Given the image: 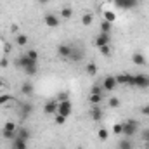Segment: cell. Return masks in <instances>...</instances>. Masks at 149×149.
Returning a JSON list of instances; mask_svg holds the SVG:
<instances>
[{"instance_id":"obj_1","label":"cell","mask_w":149,"mask_h":149,"mask_svg":"<svg viewBox=\"0 0 149 149\" xmlns=\"http://www.w3.org/2000/svg\"><path fill=\"white\" fill-rule=\"evenodd\" d=\"M137 130H139L137 120H128V121L123 123V135L125 137H134L137 134Z\"/></svg>"},{"instance_id":"obj_2","label":"cell","mask_w":149,"mask_h":149,"mask_svg":"<svg viewBox=\"0 0 149 149\" xmlns=\"http://www.w3.org/2000/svg\"><path fill=\"white\" fill-rule=\"evenodd\" d=\"M16 132H17V125L14 121H5V125L2 127V135L9 141H12L16 137Z\"/></svg>"},{"instance_id":"obj_3","label":"cell","mask_w":149,"mask_h":149,"mask_svg":"<svg viewBox=\"0 0 149 149\" xmlns=\"http://www.w3.org/2000/svg\"><path fill=\"white\" fill-rule=\"evenodd\" d=\"M71 111H73V106H71V101H70V99L59 101V102H57V113H56V114L68 118V116L71 114Z\"/></svg>"},{"instance_id":"obj_4","label":"cell","mask_w":149,"mask_h":149,"mask_svg":"<svg viewBox=\"0 0 149 149\" xmlns=\"http://www.w3.org/2000/svg\"><path fill=\"white\" fill-rule=\"evenodd\" d=\"M116 83H118V85H128V87H134V85H135V74H128V73L116 74Z\"/></svg>"},{"instance_id":"obj_5","label":"cell","mask_w":149,"mask_h":149,"mask_svg":"<svg viewBox=\"0 0 149 149\" xmlns=\"http://www.w3.org/2000/svg\"><path fill=\"white\" fill-rule=\"evenodd\" d=\"M17 113L23 120H26L31 113H33V104L31 102H19L17 104Z\"/></svg>"},{"instance_id":"obj_6","label":"cell","mask_w":149,"mask_h":149,"mask_svg":"<svg viewBox=\"0 0 149 149\" xmlns=\"http://www.w3.org/2000/svg\"><path fill=\"white\" fill-rule=\"evenodd\" d=\"M102 90H106V92H111L114 90L116 87H118V83H116V76H113V74H108L104 80H102Z\"/></svg>"},{"instance_id":"obj_7","label":"cell","mask_w":149,"mask_h":149,"mask_svg":"<svg viewBox=\"0 0 149 149\" xmlns=\"http://www.w3.org/2000/svg\"><path fill=\"white\" fill-rule=\"evenodd\" d=\"M118 9H135L139 5V0H113Z\"/></svg>"},{"instance_id":"obj_8","label":"cell","mask_w":149,"mask_h":149,"mask_svg":"<svg viewBox=\"0 0 149 149\" xmlns=\"http://www.w3.org/2000/svg\"><path fill=\"white\" fill-rule=\"evenodd\" d=\"M83 57H85V50L81 49V47H71V54H70V57L68 59H71L74 63H80V61H83Z\"/></svg>"},{"instance_id":"obj_9","label":"cell","mask_w":149,"mask_h":149,"mask_svg":"<svg viewBox=\"0 0 149 149\" xmlns=\"http://www.w3.org/2000/svg\"><path fill=\"white\" fill-rule=\"evenodd\" d=\"M137 88H149V76L144 73H137L135 74V85Z\"/></svg>"},{"instance_id":"obj_10","label":"cell","mask_w":149,"mask_h":149,"mask_svg":"<svg viewBox=\"0 0 149 149\" xmlns=\"http://www.w3.org/2000/svg\"><path fill=\"white\" fill-rule=\"evenodd\" d=\"M43 23H45V26H49V28H57L59 23H61V19H59L56 14H45Z\"/></svg>"},{"instance_id":"obj_11","label":"cell","mask_w":149,"mask_h":149,"mask_svg":"<svg viewBox=\"0 0 149 149\" xmlns=\"http://www.w3.org/2000/svg\"><path fill=\"white\" fill-rule=\"evenodd\" d=\"M111 43V37H109V33H99L97 38H95V47L99 49V47H104V45H109Z\"/></svg>"},{"instance_id":"obj_12","label":"cell","mask_w":149,"mask_h":149,"mask_svg":"<svg viewBox=\"0 0 149 149\" xmlns=\"http://www.w3.org/2000/svg\"><path fill=\"white\" fill-rule=\"evenodd\" d=\"M71 47L73 45H70V43H61V45H57V54L61 56V57H70V54H71Z\"/></svg>"},{"instance_id":"obj_13","label":"cell","mask_w":149,"mask_h":149,"mask_svg":"<svg viewBox=\"0 0 149 149\" xmlns=\"http://www.w3.org/2000/svg\"><path fill=\"white\" fill-rule=\"evenodd\" d=\"M28 141H24V139H21V137H14L12 139V144H10V149H28V144H26Z\"/></svg>"},{"instance_id":"obj_14","label":"cell","mask_w":149,"mask_h":149,"mask_svg":"<svg viewBox=\"0 0 149 149\" xmlns=\"http://www.w3.org/2000/svg\"><path fill=\"white\" fill-rule=\"evenodd\" d=\"M132 61H134V64L135 66H146V56L142 54V52H135L134 56H132Z\"/></svg>"},{"instance_id":"obj_15","label":"cell","mask_w":149,"mask_h":149,"mask_svg":"<svg viewBox=\"0 0 149 149\" xmlns=\"http://www.w3.org/2000/svg\"><path fill=\"white\" fill-rule=\"evenodd\" d=\"M43 111L47 113V114H56L57 113V101H49L45 106H43Z\"/></svg>"},{"instance_id":"obj_16","label":"cell","mask_w":149,"mask_h":149,"mask_svg":"<svg viewBox=\"0 0 149 149\" xmlns=\"http://www.w3.org/2000/svg\"><path fill=\"white\" fill-rule=\"evenodd\" d=\"M33 83L31 81H24L23 85H21V94L23 95H33Z\"/></svg>"},{"instance_id":"obj_17","label":"cell","mask_w":149,"mask_h":149,"mask_svg":"<svg viewBox=\"0 0 149 149\" xmlns=\"http://www.w3.org/2000/svg\"><path fill=\"white\" fill-rule=\"evenodd\" d=\"M16 135L21 137V139H24V141H28V139L31 137V132H30V128H26V127H17Z\"/></svg>"},{"instance_id":"obj_18","label":"cell","mask_w":149,"mask_h":149,"mask_svg":"<svg viewBox=\"0 0 149 149\" xmlns=\"http://www.w3.org/2000/svg\"><path fill=\"white\" fill-rule=\"evenodd\" d=\"M90 116H92L94 121H101L102 120V108L101 106H94L92 111H90Z\"/></svg>"},{"instance_id":"obj_19","label":"cell","mask_w":149,"mask_h":149,"mask_svg":"<svg viewBox=\"0 0 149 149\" xmlns=\"http://www.w3.org/2000/svg\"><path fill=\"white\" fill-rule=\"evenodd\" d=\"M88 102L94 104V106H99L102 102V94H90L88 95Z\"/></svg>"},{"instance_id":"obj_20","label":"cell","mask_w":149,"mask_h":149,"mask_svg":"<svg viewBox=\"0 0 149 149\" xmlns=\"http://www.w3.org/2000/svg\"><path fill=\"white\" fill-rule=\"evenodd\" d=\"M16 43H17L19 47H24V45L28 43V37H26L24 33H19V35H16Z\"/></svg>"},{"instance_id":"obj_21","label":"cell","mask_w":149,"mask_h":149,"mask_svg":"<svg viewBox=\"0 0 149 149\" xmlns=\"http://www.w3.org/2000/svg\"><path fill=\"white\" fill-rule=\"evenodd\" d=\"M118 148L120 149H134V144H132L130 137H127V139H123V141L118 144Z\"/></svg>"},{"instance_id":"obj_22","label":"cell","mask_w":149,"mask_h":149,"mask_svg":"<svg viewBox=\"0 0 149 149\" xmlns=\"http://www.w3.org/2000/svg\"><path fill=\"white\" fill-rule=\"evenodd\" d=\"M71 16H73V10L70 7H63L61 9V19H71Z\"/></svg>"},{"instance_id":"obj_23","label":"cell","mask_w":149,"mask_h":149,"mask_svg":"<svg viewBox=\"0 0 149 149\" xmlns=\"http://www.w3.org/2000/svg\"><path fill=\"white\" fill-rule=\"evenodd\" d=\"M85 71H87V74H88V76H94V74L97 73V66H95L94 63H88V64L85 66Z\"/></svg>"},{"instance_id":"obj_24","label":"cell","mask_w":149,"mask_h":149,"mask_svg":"<svg viewBox=\"0 0 149 149\" xmlns=\"http://www.w3.org/2000/svg\"><path fill=\"white\" fill-rule=\"evenodd\" d=\"M101 31L102 33H111V23L109 21H102L101 23Z\"/></svg>"},{"instance_id":"obj_25","label":"cell","mask_w":149,"mask_h":149,"mask_svg":"<svg viewBox=\"0 0 149 149\" xmlns=\"http://www.w3.org/2000/svg\"><path fill=\"white\" fill-rule=\"evenodd\" d=\"M104 21L114 23V21H116V14H114V12H111V10H106V12H104Z\"/></svg>"},{"instance_id":"obj_26","label":"cell","mask_w":149,"mask_h":149,"mask_svg":"<svg viewBox=\"0 0 149 149\" xmlns=\"http://www.w3.org/2000/svg\"><path fill=\"white\" fill-rule=\"evenodd\" d=\"M26 56H28L31 61H38V52L35 50V49H30V50L26 52Z\"/></svg>"},{"instance_id":"obj_27","label":"cell","mask_w":149,"mask_h":149,"mask_svg":"<svg viewBox=\"0 0 149 149\" xmlns=\"http://www.w3.org/2000/svg\"><path fill=\"white\" fill-rule=\"evenodd\" d=\"M81 23H83L85 26L92 24V14H83V16H81Z\"/></svg>"},{"instance_id":"obj_28","label":"cell","mask_w":149,"mask_h":149,"mask_svg":"<svg viewBox=\"0 0 149 149\" xmlns=\"http://www.w3.org/2000/svg\"><path fill=\"white\" fill-rule=\"evenodd\" d=\"M113 132H114L116 135L123 134V123H114V125H113Z\"/></svg>"},{"instance_id":"obj_29","label":"cell","mask_w":149,"mask_h":149,"mask_svg":"<svg viewBox=\"0 0 149 149\" xmlns=\"http://www.w3.org/2000/svg\"><path fill=\"white\" fill-rule=\"evenodd\" d=\"M99 52L102 56H109L111 54V49H109V45H104V47H99Z\"/></svg>"},{"instance_id":"obj_30","label":"cell","mask_w":149,"mask_h":149,"mask_svg":"<svg viewBox=\"0 0 149 149\" xmlns=\"http://www.w3.org/2000/svg\"><path fill=\"white\" fill-rule=\"evenodd\" d=\"M9 101H12V95H0V106H3L5 102H9Z\"/></svg>"},{"instance_id":"obj_31","label":"cell","mask_w":149,"mask_h":149,"mask_svg":"<svg viewBox=\"0 0 149 149\" xmlns=\"http://www.w3.org/2000/svg\"><path fill=\"white\" fill-rule=\"evenodd\" d=\"M97 135H99V139H101V141H106V139H108V130H104V128H101Z\"/></svg>"},{"instance_id":"obj_32","label":"cell","mask_w":149,"mask_h":149,"mask_svg":"<svg viewBox=\"0 0 149 149\" xmlns=\"http://www.w3.org/2000/svg\"><path fill=\"white\" fill-rule=\"evenodd\" d=\"M109 106H111V108H118V106H120V99H118V97H111V99H109Z\"/></svg>"},{"instance_id":"obj_33","label":"cell","mask_w":149,"mask_h":149,"mask_svg":"<svg viewBox=\"0 0 149 149\" xmlns=\"http://www.w3.org/2000/svg\"><path fill=\"white\" fill-rule=\"evenodd\" d=\"M90 94H102V87L94 85V87H92V90H90Z\"/></svg>"},{"instance_id":"obj_34","label":"cell","mask_w":149,"mask_h":149,"mask_svg":"<svg viewBox=\"0 0 149 149\" xmlns=\"http://www.w3.org/2000/svg\"><path fill=\"white\" fill-rule=\"evenodd\" d=\"M142 141H144V142H148V144H149V128H146V130H142Z\"/></svg>"},{"instance_id":"obj_35","label":"cell","mask_w":149,"mask_h":149,"mask_svg":"<svg viewBox=\"0 0 149 149\" xmlns=\"http://www.w3.org/2000/svg\"><path fill=\"white\" fill-rule=\"evenodd\" d=\"M66 99H68V94H66V92H61V94L57 95V102H59V101H66Z\"/></svg>"},{"instance_id":"obj_36","label":"cell","mask_w":149,"mask_h":149,"mask_svg":"<svg viewBox=\"0 0 149 149\" xmlns=\"http://www.w3.org/2000/svg\"><path fill=\"white\" fill-rule=\"evenodd\" d=\"M64 121H66V118H64V116H59V114L56 116V123H57V125H63Z\"/></svg>"},{"instance_id":"obj_37","label":"cell","mask_w":149,"mask_h":149,"mask_svg":"<svg viewBox=\"0 0 149 149\" xmlns=\"http://www.w3.org/2000/svg\"><path fill=\"white\" fill-rule=\"evenodd\" d=\"M141 113H142L144 116H149V104H148V106H144V108L141 109Z\"/></svg>"},{"instance_id":"obj_38","label":"cell","mask_w":149,"mask_h":149,"mask_svg":"<svg viewBox=\"0 0 149 149\" xmlns=\"http://www.w3.org/2000/svg\"><path fill=\"white\" fill-rule=\"evenodd\" d=\"M7 66H9V61L7 59H2L0 61V68H7Z\"/></svg>"},{"instance_id":"obj_39","label":"cell","mask_w":149,"mask_h":149,"mask_svg":"<svg viewBox=\"0 0 149 149\" xmlns=\"http://www.w3.org/2000/svg\"><path fill=\"white\" fill-rule=\"evenodd\" d=\"M38 2H40L42 5H45V3H49V0H38Z\"/></svg>"},{"instance_id":"obj_40","label":"cell","mask_w":149,"mask_h":149,"mask_svg":"<svg viewBox=\"0 0 149 149\" xmlns=\"http://www.w3.org/2000/svg\"><path fill=\"white\" fill-rule=\"evenodd\" d=\"M2 85H3V81H2V80H0V87H2Z\"/></svg>"}]
</instances>
